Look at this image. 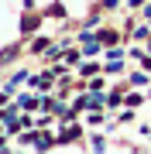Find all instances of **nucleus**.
Instances as JSON below:
<instances>
[{"mask_svg":"<svg viewBox=\"0 0 151 154\" xmlns=\"http://www.w3.org/2000/svg\"><path fill=\"white\" fill-rule=\"evenodd\" d=\"M144 65H148V72H151V58H144Z\"/></svg>","mask_w":151,"mask_h":154,"instance_id":"obj_4","label":"nucleus"},{"mask_svg":"<svg viewBox=\"0 0 151 154\" xmlns=\"http://www.w3.org/2000/svg\"><path fill=\"white\" fill-rule=\"evenodd\" d=\"M76 137H83V134H79V127H69V130L62 134L58 140H62V144H69V140H76Z\"/></svg>","mask_w":151,"mask_h":154,"instance_id":"obj_1","label":"nucleus"},{"mask_svg":"<svg viewBox=\"0 0 151 154\" xmlns=\"http://www.w3.org/2000/svg\"><path fill=\"white\" fill-rule=\"evenodd\" d=\"M34 28H38V17H24V21H21V31H34Z\"/></svg>","mask_w":151,"mask_h":154,"instance_id":"obj_2","label":"nucleus"},{"mask_svg":"<svg viewBox=\"0 0 151 154\" xmlns=\"http://www.w3.org/2000/svg\"><path fill=\"white\" fill-rule=\"evenodd\" d=\"M100 41H103V45H113V41H117V34H113V31H103Z\"/></svg>","mask_w":151,"mask_h":154,"instance_id":"obj_3","label":"nucleus"}]
</instances>
